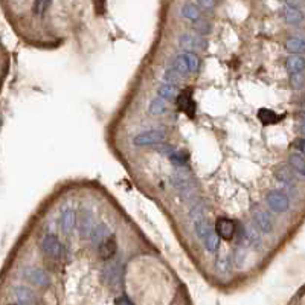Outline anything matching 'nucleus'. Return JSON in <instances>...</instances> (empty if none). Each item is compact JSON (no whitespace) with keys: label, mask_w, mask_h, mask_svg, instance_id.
<instances>
[{"label":"nucleus","mask_w":305,"mask_h":305,"mask_svg":"<svg viewBox=\"0 0 305 305\" xmlns=\"http://www.w3.org/2000/svg\"><path fill=\"white\" fill-rule=\"evenodd\" d=\"M115 304H133V301H130V299H127L126 296H121V298H118V299H115Z\"/></svg>","instance_id":"ea45409f"},{"label":"nucleus","mask_w":305,"mask_h":305,"mask_svg":"<svg viewBox=\"0 0 305 305\" xmlns=\"http://www.w3.org/2000/svg\"><path fill=\"white\" fill-rule=\"evenodd\" d=\"M180 75L179 72H176L173 67L171 69H168L166 72H165V83H169V84H176L177 86V83H179V80H180Z\"/></svg>","instance_id":"2f4dec72"},{"label":"nucleus","mask_w":305,"mask_h":305,"mask_svg":"<svg viewBox=\"0 0 305 305\" xmlns=\"http://www.w3.org/2000/svg\"><path fill=\"white\" fill-rule=\"evenodd\" d=\"M194 29L196 32L201 34V36H206L211 32V23H208L206 20H197L194 21Z\"/></svg>","instance_id":"c756f323"},{"label":"nucleus","mask_w":305,"mask_h":305,"mask_svg":"<svg viewBox=\"0 0 305 305\" xmlns=\"http://www.w3.org/2000/svg\"><path fill=\"white\" fill-rule=\"evenodd\" d=\"M116 251H118V244L113 236H108V238H106L98 246V253L103 259H111L116 255Z\"/></svg>","instance_id":"9d476101"},{"label":"nucleus","mask_w":305,"mask_h":305,"mask_svg":"<svg viewBox=\"0 0 305 305\" xmlns=\"http://www.w3.org/2000/svg\"><path fill=\"white\" fill-rule=\"evenodd\" d=\"M179 46L183 51L193 52V51H200L206 46V41L198 36H193V34H185L179 38Z\"/></svg>","instance_id":"6e6552de"},{"label":"nucleus","mask_w":305,"mask_h":305,"mask_svg":"<svg viewBox=\"0 0 305 305\" xmlns=\"http://www.w3.org/2000/svg\"><path fill=\"white\" fill-rule=\"evenodd\" d=\"M203 241H205V247L206 251L211 252V253H215L218 251V246H220V235L217 233L215 229H212L206 233V236L203 238Z\"/></svg>","instance_id":"f3484780"},{"label":"nucleus","mask_w":305,"mask_h":305,"mask_svg":"<svg viewBox=\"0 0 305 305\" xmlns=\"http://www.w3.org/2000/svg\"><path fill=\"white\" fill-rule=\"evenodd\" d=\"M215 231L221 240L231 241L235 238L236 232H238V224L229 218H218L215 223Z\"/></svg>","instance_id":"39448f33"},{"label":"nucleus","mask_w":305,"mask_h":305,"mask_svg":"<svg viewBox=\"0 0 305 305\" xmlns=\"http://www.w3.org/2000/svg\"><path fill=\"white\" fill-rule=\"evenodd\" d=\"M13 295H14L17 304H36L37 302V298H36V295H34V291L25 286H14Z\"/></svg>","instance_id":"1a4fd4ad"},{"label":"nucleus","mask_w":305,"mask_h":305,"mask_svg":"<svg viewBox=\"0 0 305 305\" xmlns=\"http://www.w3.org/2000/svg\"><path fill=\"white\" fill-rule=\"evenodd\" d=\"M299 131H301V133L304 134V136H305V122H304V124H302V126L299 127Z\"/></svg>","instance_id":"a19ab883"},{"label":"nucleus","mask_w":305,"mask_h":305,"mask_svg":"<svg viewBox=\"0 0 305 305\" xmlns=\"http://www.w3.org/2000/svg\"><path fill=\"white\" fill-rule=\"evenodd\" d=\"M286 69L290 75L293 73H298V72H302L305 69V60L299 55H291L287 58L286 61Z\"/></svg>","instance_id":"dca6fc26"},{"label":"nucleus","mask_w":305,"mask_h":305,"mask_svg":"<svg viewBox=\"0 0 305 305\" xmlns=\"http://www.w3.org/2000/svg\"><path fill=\"white\" fill-rule=\"evenodd\" d=\"M153 146V150H156V151H159V153H163V154H171V153H174V150H173V146L171 145H165V144H162V142H159V144H154V145H151Z\"/></svg>","instance_id":"72a5a7b5"},{"label":"nucleus","mask_w":305,"mask_h":305,"mask_svg":"<svg viewBox=\"0 0 305 305\" xmlns=\"http://www.w3.org/2000/svg\"><path fill=\"white\" fill-rule=\"evenodd\" d=\"M193 223H194V231H196L197 236L203 240L206 236V233L211 231V226L208 224V221L205 220V217L196 218V220H193Z\"/></svg>","instance_id":"4be33fe9"},{"label":"nucleus","mask_w":305,"mask_h":305,"mask_svg":"<svg viewBox=\"0 0 305 305\" xmlns=\"http://www.w3.org/2000/svg\"><path fill=\"white\" fill-rule=\"evenodd\" d=\"M286 49L291 54H301L305 52V38L299 37H290L286 41Z\"/></svg>","instance_id":"a211bd4d"},{"label":"nucleus","mask_w":305,"mask_h":305,"mask_svg":"<svg viewBox=\"0 0 305 305\" xmlns=\"http://www.w3.org/2000/svg\"><path fill=\"white\" fill-rule=\"evenodd\" d=\"M304 2L305 0H286V3L291 8H299V6L304 5Z\"/></svg>","instance_id":"58836bf2"},{"label":"nucleus","mask_w":305,"mask_h":305,"mask_svg":"<svg viewBox=\"0 0 305 305\" xmlns=\"http://www.w3.org/2000/svg\"><path fill=\"white\" fill-rule=\"evenodd\" d=\"M197 3H198L201 8L211 9V8L215 6V0H197Z\"/></svg>","instance_id":"e433bc0d"},{"label":"nucleus","mask_w":305,"mask_h":305,"mask_svg":"<svg viewBox=\"0 0 305 305\" xmlns=\"http://www.w3.org/2000/svg\"><path fill=\"white\" fill-rule=\"evenodd\" d=\"M290 165L295 169L296 173H299L301 176H305V157L299 153H295L290 156Z\"/></svg>","instance_id":"412c9836"},{"label":"nucleus","mask_w":305,"mask_h":305,"mask_svg":"<svg viewBox=\"0 0 305 305\" xmlns=\"http://www.w3.org/2000/svg\"><path fill=\"white\" fill-rule=\"evenodd\" d=\"M185 55V58L188 61V66H189V72L191 73H196L198 71V67H200V60H198V56L194 54V52H183Z\"/></svg>","instance_id":"cd10ccee"},{"label":"nucleus","mask_w":305,"mask_h":305,"mask_svg":"<svg viewBox=\"0 0 305 305\" xmlns=\"http://www.w3.org/2000/svg\"><path fill=\"white\" fill-rule=\"evenodd\" d=\"M21 278H23L26 282H29V284L36 286V287H48L49 282H51L49 275L44 272V270L36 269V267L23 269V272H21Z\"/></svg>","instance_id":"f03ea898"},{"label":"nucleus","mask_w":305,"mask_h":305,"mask_svg":"<svg viewBox=\"0 0 305 305\" xmlns=\"http://www.w3.org/2000/svg\"><path fill=\"white\" fill-rule=\"evenodd\" d=\"M41 251H43L44 255L52 258V259H60L61 253H63V246L55 235L49 233V235L44 236L43 241H41Z\"/></svg>","instance_id":"7ed1b4c3"},{"label":"nucleus","mask_w":305,"mask_h":305,"mask_svg":"<svg viewBox=\"0 0 305 305\" xmlns=\"http://www.w3.org/2000/svg\"><path fill=\"white\" fill-rule=\"evenodd\" d=\"M244 238H246L247 243L252 244V246H258L259 241H261V236H259L258 231L255 229V226H252V224H247L244 228Z\"/></svg>","instance_id":"5701e85b"},{"label":"nucleus","mask_w":305,"mask_h":305,"mask_svg":"<svg viewBox=\"0 0 305 305\" xmlns=\"http://www.w3.org/2000/svg\"><path fill=\"white\" fill-rule=\"evenodd\" d=\"M173 182V186L176 188V191L179 193V196L182 197L185 201H189L194 198V191H196V186L193 185V182L182 173H177L176 176H173L171 179Z\"/></svg>","instance_id":"f257e3e1"},{"label":"nucleus","mask_w":305,"mask_h":305,"mask_svg":"<svg viewBox=\"0 0 305 305\" xmlns=\"http://www.w3.org/2000/svg\"><path fill=\"white\" fill-rule=\"evenodd\" d=\"M104 276H106L107 284H116V282L119 281V278H121V270L116 264L108 266V267L104 269Z\"/></svg>","instance_id":"393cba45"},{"label":"nucleus","mask_w":305,"mask_h":305,"mask_svg":"<svg viewBox=\"0 0 305 305\" xmlns=\"http://www.w3.org/2000/svg\"><path fill=\"white\" fill-rule=\"evenodd\" d=\"M290 83H291V87L293 89H301L304 86V75L302 72H298V73H293L291 78H290Z\"/></svg>","instance_id":"473e14b6"},{"label":"nucleus","mask_w":305,"mask_h":305,"mask_svg":"<svg viewBox=\"0 0 305 305\" xmlns=\"http://www.w3.org/2000/svg\"><path fill=\"white\" fill-rule=\"evenodd\" d=\"M78 224H80V233L84 238V236H90L92 233V229H93V217L92 214L89 211H83L80 220H78Z\"/></svg>","instance_id":"f8f14e48"},{"label":"nucleus","mask_w":305,"mask_h":305,"mask_svg":"<svg viewBox=\"0 0 305 305\" xmlns=\"http://www.w3.org/2000/svg\"><path fill=\"white\" fill-rule=\"evenodd\" d=\"M186 159H188V156H185V154H182V153H171L169 154V161H171L176 166H185L186 165Z\"/></svg>","instance_id":"7c9ffc66"},{"label":"nucleus","mask_w":305,"mask_h":305,"mask_svg":"<svg viewBox=\"0 0 305 305\" xmlns=\"http://www.w3.org/2000/svg\"><path fill=\"white\" fill-rule=\"evenodd\" d=\"M173 69L176 72H179L180 75H186V73H191L189 72V66H188V61L185 58V55L183 54H180L177 55L174 61H173Z\"/></svg>","instance_id":"b1692460"},{"label":"nucleus","mask_w":305,"mask_h":305,"mask_svg":"<svg viewBox=\"0 0 305 305\" xmlns=\"http://www.w3.org/2000/svg\"><path fill=\"white\" fill-rule=\"evenodd\" d=\"M282 17L287 21L288 25H299L301 21L304 20V14L298 8H291V6H286L282 9Z\"/></svg>","instance_id":"2eb2a0df"},{"label":"nucleus","mask_w":305,"mask_h":305,"mask_svg":"<svg viewBox=\"0 0 305 305\" xmlns=\"http://www.w3.org/2000/svg\"><path fill=\"white\" fill-rule=\"evenodd\" d=\"M293 146H295V148H296L298 151H301V153H304V154H305V138L298 139L295 144H293Z\"/></svg>","instance_id":"4c0bfd02"},{"label":"nucleus","mask_w":305,"mask_h":305,"mask_svg":"<svg viewBox=\"0 0 305 305\" xmlns=\"http://www.w3.org/2000/svg\"><path fill=\"white\" fill-rule=\"evenodd\" d=\"M46 5H48V0H36V2H34V11H36L37 14H41L44 8H46Z\"/></svg>","instance_id":"c9c22d12"},{"label":"nucleus","mask_w":305,"mask_h":305,"mask_svg":"<svg viewBox=\"0 0 305 305\" xmlns=\"http://www.w3.org/2000/svg\"><path fill=\"white\" fill-rule=\"evenodd\" d=\"M229 267H231V261L228 258H221V259H218V261H217V269L220 270V272H223V273L228 272Z\"/></svg>","instance_id":"f704fd0d"},{"label":"nucleus","mask_w":305,"mask_h":305,"mask_svg":"<svg viewBox=\"0 0 305 305\" xmlns=\"http://www.w3.org/2000/svg\"><path fill=\"white\" fill-rule=\"evenodd\" d=\"M182 16L194 23V21L200 20V9L193 3H188L182 8Z\"/></svg>","instance_id":"a878e982"},{"label":"nucleus","mask_w":305,"mask_h":305,"mask_svg":"<svg viewBox=\"0 0 305 305\" xmlns=\"http://www.w3.org/2000/svg\"><path fill=\"white\" fill-rule=\"evenodd\" d=\"M276 177H278L279 182H282L286 186H293V183H295V179L291 177V174L287 171L286 168L279 169V171L276 173Z\"/></svg>","instance_id":"c85d7f7f"},{"label":"nucleus","mask_w":305,"mask_h":305,"mask_svg":"<svg viewBox=\"0 0 305 305\" xmlns=\"http://www.w3.org/2000/svg\"><path fill=\"white\" fill-rule=\"evenodd\" d=\"M176 106L179 108V111H183L188 118H194L196 115V104L193 99V92L188 89L180 92L176 98Z\"/></svg>","instance_id":"20e7f679"},{"label":"nucleus","mask_w":305,"mask_h":305,"mask_svg":"<svg viewBox=\"0 0 305 305\" xmlns=\"http://www.w3.org/2000/svg\"><path fill=\"white\" fill-rule=\"evenodd\" d=\"M163 139H165V131L150 130V131H145V133L138 134V136L133 139V144L136 146H151L154 144L163 142Z\"/></svg>","instance_id":"423d86ee"},{"label":"nucleus","mask_w":305,"mask_h":305,"mask_svg":"<svg viewBox=\"0 0 305 305\" xmlns=\"http://www.w3.org/2000/svg\"><path fill=\"white\" fill-rule=\"evenodd\" d=\"M258 118H259V121L264 124V126H273V124H276L281 119V116H278L273 110H269V108H261V110H259Z\"/></svg>","instance_id":"6ab92c4d"},{"label":"nucleus","mask_w":305,"mask_h":305,"mask_svg":"<svg viewBox=\"0 0 305 305\" xmlns=\"http://www.w3.org/2000/svg\"><path fill=\"white\" fill-rule=\"evenodd\" d=\"M157 95L162 96L163 99H174L177 98V87L176 84H169V83H165L162 84L159 89H157Z\"/></svg>","instance_id":"aec40b11"},{"label":"nucleus","mask_w":305,"mask_h":305,"mask_svg":"<svg viewBox=\"0 0 305 305\" xmlns=\"http://www.w3.org/2000/svg\"><path fill=\"white\" fill-rule=\"evenodd\" d=\"M108 236H110V229L107 228V226L96 224V226H93L92 233H90V240H92V243L95 246H99L106 238H108Z\"/></svg>","instance_id":"ddd939ff"},{"label":"nucleus","mask_w":305,"mask_h":305,"mask_svg":"<svg viewBox=\"0 0 305 305\" xmlns=\"http://www.w3.org/2000/svg\"><path fill=\"white\" fill-rule=\"evenodd\" d=\"M165 111H166V104H165V101H163L162 96L151 101V104H150V113H151V115H163Z\"/></svg>","instance_id":"bb28decb"},{"label":"nucleus","mask_w":305,"mask_h":305,"mask_svg":"<svg viewBox=\"0 0 305 305\" xmlns=\"http://www.w3.org/2000/svg\"><path fill=\"white\" fill-rule=\"evenodd\" d=\"M267 205L275 212H286L290 208V201L284 193H281V191H272V193L267 196Z\"/></svg>","instance_id":"0eeeda50"},{"label":"nucleus","mask_w":305,"mask_h":305,"mask_svg":"<svg viewBox=\"0 0 305 305\" xmlns=\"http://www.w3.org/2000/svg\"><path fill=\"white\" fill-rule=\"evenodd\" d=\"M253 220H255L258 228L261 229L264 233H270V232H272V229H273V221H272V217H270L267 212H264V211H256V212H253Z\"/></svg>","instance_id":"9b49d317"},{"label":"nucleus","mask_w":305,"mask_h":305,"mask_svg":"<svg viewBox=\"0 0 305 305\" xmlns=\"http://www.w3.org/2000/svg\"><path fill=\"white\" fill-rule=\"evenodd\" d=\"M76 224V214L72 209H64L61 214V228L64 233H71Z\"/></svg>","instance_id":"4468645a"}]
</instances>
